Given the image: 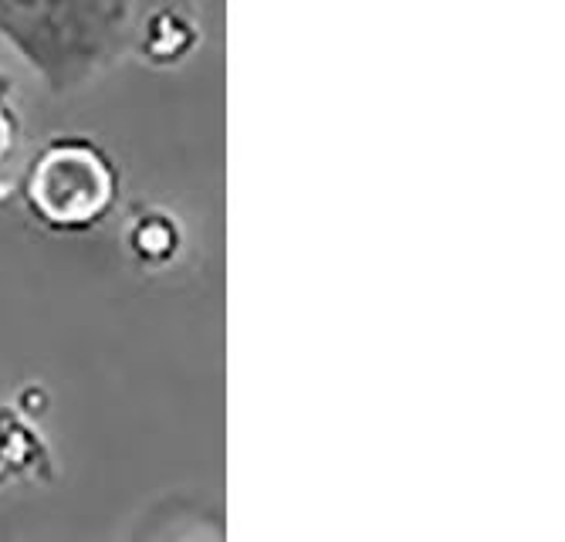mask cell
<instances>
[{
    "instance_id": "obj_1",
    "label": "cell",
    "mask_w": 565,
    "mask_h": 542,
    "mask_svg": "<svg viewBox=\"0 0 565 542\" xmlns=\"http://www.w3.org/2000/svg\"><path fill=\"white\" fill-rule=\"evenodd\" d=\"M31 201L51 224L82 227L113 201V173L85 146H55L31 177Z\"/></svg>"
},
{
    "instance_id": "obj_2",
    "label": "cell",
    "mask_w": 565,
    "mask_h": 542,
    "mask_svg": "<svg viewBox=\"0 0 565 542\" xmlns=\"http://www.w3.org/2000/svg\"><path fill=\"white\" fill-rule=\"evenodd\" d=\"M47 468V451L41 434L14 411L0 401V485H11L21 478H38Z\"/></svg>"
}]
</instances>
